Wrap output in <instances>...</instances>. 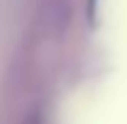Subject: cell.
<instances>
[{
  "label": "cell",
  "instance_id": "cell-1",
  "mask_svg": "<svg viewBox=\"0 0 127 124\" xmlns=\"http://www.w3.org/2000/svg\"><path fill=\"white\" fill-rule=\"evenodd\" d=\"M39 7L49 34H64L71 20V0H39Z\"/></svg>",
  "mask_w": 127,
  "mask_h": 124
}]
</instances>
